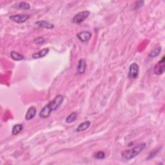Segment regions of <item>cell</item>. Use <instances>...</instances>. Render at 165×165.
<instances>
[{"instance_id":"6da1fadb","label":"cell","mask_w":165,"mask_h":165,"mask_svg":"<svg viewBox=\"0 0 165 165\" xmlns=\"http://www.w3.org/2000/svg\"><path fill=\"white\" fill-rule=\"evenodd\" d=\"M145 147H146V143H143L137 145L132 149L126 150L121 151V157L125 160H131L134 157L137 156L140 154Z\"/></svg>"},{"instance_id":"7a4b0ae2","label":"cell","mask_w":165,"mask_h":165,"mask_svg":"<svg viewBox=\"0 0 165 165\" xmlns=\"http://www.w3.org/2000/svg\"><path fill=\"white\" fill-rule=\"evenodd\" d=\"M63 96L62 95H56L55 98L53 100L51 101L47 105H46L48 107V108L50 110L51 112L57 110L58 108L61 106V104L63 102Z\"/></svg>"},{"instance_id":"3957f363","label":"cell","mask_w":165,"mask_h":165,"mask_svg":"<svg viewBox=\"0 0 165 165\" xmlns=\"http://www.w3.org/2000/svg\"><path fill=\"white\" fill-rule=\"evenodd\" d=\"M90 14V12L88 11H85L82 12H80L75 14L74 18H72V21L75 24H80L82 21H84Z\"/></svg>"},{"instance_id":"277c9868","label":"cell","mask_w":165,"mask_h":165,"mask_svg":"<svg viewBox=\"0 0 165 165\" xmlns=\"http://www.w3.org/2000/svg\"><path fill=\"white\" fill-rule=\"evenodd\" d=\"M139 71V67L136 63H132L129 67V72H128V78L132 80H134L138 77Z\"/></svg>"},{"instance_id":"5b68a950","label":"cell","mask_w":165,"mask_h":165,"mask_svg":"<svg viewBox=\"0 0 165 165\" xmlns=\"http://www.w3.org/2000/svg\"><path fill=\"white\" fill-rule=\"evenodd\" d=\"M30 17L31 16L28 14H16L9 16V19L17 23H23L28 20Z\"/></svg>"},{"instance_id":"8992f818","label":"cell","mask_w":165,"mask_h":165,"mask_svg":"<svg viewBox=\"0 0 165 165\" xmlns=\"http://www.w3.org/2000/svg\"><path fill=\"white\" fill-rule=\"evenodd\" d=\"M164 62V56H163L161 60H160L156 65H155L154 69V72L155 74H156L157 75H160L164 74L165 70Z\"/></svg>"},{"instance_id":"52a82bcc","label":"cell","mask_w":165,"mask_h":165,"mask_svg":"<svg viewBox=\"0 0 165 165\" xmlns=\"http://www.w3.org/2000/svg\"><path fill=\"white\" fill-rule=\"evenodd\" d=\"M77 37L82 43L88 42L92 37V34L89 31H82L77 34Z\"/></svg>"},{"instance_id":"ba28073f","label":"cell","mask_w":165,"mask_h":165,"mask_svg":"<svg viewBox=\"0 0 165 165\" xmlns=\"http://www.w3.org/2000/svg\"><path fill=\"white\" fill-rule=\"evenodd\" d=\"M87 67V63L84 59H80L78 61V65L77 67V72L78 74H84Z\"/></svg>"},{"instance_id":"9c48e42d","label":"cell","mask_w":165,"mask_h":165,"mask_svg":"<svg viewBox=\"0 0 165 165\" xmlns=\"http://www.w3.org/2000/svg\"><path fill=\"white\" fill-rule=\"evenodd\" d=\"M49 52V48H43L42 50H39L37 53H34L32 54V58L34 59H39L44 58L45 56L47 55Z\"/></svg>"},{"instance_id":"30bf717a","label":"cell","mask_w":165,"mask_h":165,"mask_svg":"<svg viewBox=\"0 0 165 165\" xmlns=\"http://www.w3.org/2000/svg\"><path fill=\"white\" fill-rule=\"evenodd\" d=\"M36 112H37V110H36V108L34 107H30L28 109L27 113H26L25 119L27 121L31 120L34 117L36 114Z\"/></svg>"},{"instance_id":"8fae6325","label":"cell","mask_w":165,"mask_h":165,"mask_svg":"<svg viewBox=\"0 0 165 165\" xmlns=\"http://www.w3.org/2000/svg\"><path fill=\"white\" fill-rule=\"evenodd\" d=\"M36 25H37L39 27L47 28V29H52L54 27V25L53 24H51L50 23L44 20H41L36 22Z\"/></svg>"},{"instance_id":"7c38bea8","label":"cell","mask_w":165,"mask_h":165,"mask_svg":"<svg viewBox=\"0 0 165 165\" xmlns=\"http://www.w3.org/2000/svg\"><path fill=\"white\" fill-rule=\"evenodd\" d=\"M91 125V123L90 121H85L84 122L81 123L79 126L78 127L77 129H76V132H82V131H85L90 127Z\"/></svg>"},{"instance_id":"4fadbf2b","label":"cell","mask_w":165,"mask_h":165,"mask_svg":"<svg viewBox=\"0 0 165 165\" xmlns=\"http://www.w3.org/2000/svg\"><path fill=\"white\" fill-rule=\"evenodd\" d=\"M51 112H52L48 109V107L47 106H45L42 108V110L40 111V112H39V115L41 118L45 119V118H47V117H49V115H50Z\"/></svg>"},{"instance_id":"5bb4252c","label":"cell","mask_w":165,"mask_h":165,"mask_svg":"<svg viewBox=\"0 0 165 165\" xmlns=\"http://www.w3.org/2000/svg\"><path fill=\"white\" fill-rule=\"evenodd\" d=\"M11 58L14 61H21L24 59L25 57L23 55L18 53V52H14V51H12L11 53Z\"/></svg>"},{"instance_id":"9a60e30c","label":"cell","mask_w":165,"mask_h":165,"mask_svg":"<svg viewBox=\"0 0 165 165\" xmlns=\"http://www.w3.org/2000/svg\"><path fill=\"white\" fill-rule=\"evenodd\" d=\"M23 125L22 124H17L14 125L12 128V134L13 135H18L19 133L21 132L23 130Z\"/></svg>"},{"instance_id":"2e32d148","label":"cell","mask_w":165,"mask_h":165,"mask_svg":"<svg viewBox=\"0 0 165 165\" xmlns=\"http://www.w3.org/2000/svg\"><path fill=\"white\" fill-rule=\"evenodd\" d=\"M77 116H78L77 112H72V113H71L67 118H66V123H67L68 124L73 123V122L76 119Z\"/></svg>"},{"instance_id":"e0dca14e","label":"cell","mask_w":165,"mask_h":165,"mask_svg":"<svg viewBox=\"0 0 165 165\" xmlns=\"http://www.w3.org/2000/svg\"><path fill=\"white\" fill-rule=\"evenodd\" d=\"M17 7L21 10H28L31 8V5L27 2H20L17 5Z\"/></svg>"},{"instance_id":"ac0fdd59","label":"cell","mask_w":165,"mask_h":165,"mask_svg":"<svg viewBox=\"0 0 165 165\" xmlns=\"http://www.w3.org/2000/svg\"><path fill=\"white\" fill-rule=\"evenodd\" d=\"M161 50V47H158L157 48L155 49V50H151L150 52V53L149 54V57L151 58H156L157 56H158L159 55L160 52Z\"/></svg>"},{"instance_id":"d6986e66","label":"cell","mask_w":165,"mask_h":165,"mask_svg":"<svg viewBox=\"0 0 165 165\" xmlns=\"http://www.w3.org/2000/svg\"><path fill=\"white\" fill-rule=\"evenodd\" d=\"M94 157L97 159H103L105 158V154L103 151H99L94 154Z\"/></svg>"},{"instance_id":"ffe728a7","label":"cell","mask_w":165,"mask_h":165,"mask_svg":"<svg viewBox=\"0 0 165 165\" xmlns=\"http://www.w3.org/2000/svg\"><path fill=\"white\" fill-rule=\"evenodd\" d=\"M33 41H34L35 44H37V45L42 44L45 42V38L43 37H42V36H40V37H38L35 38Z\"/></svg>"},{"instance_id":"44dd1931","label":"cell","mask_w":165,"mask_h":165,"mask_svg":"<svg viewBox=\"0 0 165 165\" xmlns=\"http://www.w3.org/2000/svg\"><path fill=\"white\" fill-rule=\"evenodd\" d=\"M161 148H158V149L156 150H154V151H152L149 156H148V157H147V160H149V159H152V158H154L155 156H156V155L158 154V152H159V150H161Z\"/></svg>"},{"instance_id":"7402d4cb","label":"cell","mask_w":165,"mask_h":165,"mask_svg":"<svg viewBox=\"0 0 165 165\" xmlns=\"http://www.w3.org/2000/svg\"><path fill=\"white\" fill-rule=\"evenodd\" d=\"M144 2L143 1H137L134 5V8L135 9H139L141 7H142L144 5Z\"/></svg>"}]
</instances>
